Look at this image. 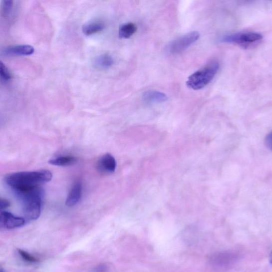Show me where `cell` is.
Masks as SVG:
<instances>
[{"label":"cell","instance_id":"cell-5","mask_svg":"<svg viewBox=\"0 0 272 272\" xmlns=\"http://www.w3.org/2000/svg\"><path fill=\"white\" fill-rule=\"evenodd\" d=\"M200 33L193 31L173 40L166 47V52L170 54H176L185 50L195 43L200 38Z\"/></svg>","mask_w":272,"mask_h":272},{"label":"cell","instance_id":"cell-20","mask_svg":"<svg viewBox=\"0 0 272 272\" xmlns=\"http://www.w3.org/2000/svg\"><path fill=\"white\" fill-rule=\"evenodd\" d=\"M0 272H5L4 270L1 267H0Z\"/></svg>","mask_w":272,"mask_h":272},{"label":"cell","instance_id":"cell-18","mask_svg":"<svg viewBox=\"0 0 272 272\" xmlns=\"http://www.w3.org/2000/svg\"><path fill=\"white\" fill-rule=\"evenodd\" d=\"M10 206L9 201L0 198V210L5 209Z\"/></svg>","mask_w":272,"mask_h":272},{"label":"cell","instance_id":"cell-14","mask_svg":"<svg viewBox=\"0 0 272 272\" xmlns=\"http://www.w3.org/2000/svg\"><path fill=\"white\" fill-rule=\"evenodd\" d=\"M137 27L133 22L122 24L119 30V35L122 38H129L137 31Z\"/></svg>","mask_w":272,"mask_h":272},{"label":"cell","instance_id":"cell-2","mask_svg":"<svg viewBox=\"0 0 272 272\" xmlns=\"http://www.w3.org/2000/svg\"><path fill=\"white\" fill-rule=\"evenodd\" d=\"M21 203L24 217L28 220H36L40 215L43 192L40 187L14 191Z\"/></svg>","mask_w":272,"mask_h":272},{"label":"cell","instance_id":"cell-15","mask_svg":"<svg viewBox=\"0 0 272 272\" xmlns=\"http://www.w3.org/2000/svg\"><path fill=\"white\" fill-rule=\"evenodd\" d=\"M18 253L22 260L27 263H38L39 261L38 259L34 257H33L32 255L29 254L28 253L25 251L21 250H18Z\"/></svg>","mask_w":272,"mask_h":272},{"label":"cell","instance_id":"cell-12","mask_svg":"<svg viewBox=\"0 0 272 272\" xmlns=\"http://www.w3.org/2000/svg\"><path fill=\"white\" fill-rule=\"evenodd\" d=\"M34 52V48L28 45L12 46L5 49L4 53L6 55H29Z\"/></svg>","mask_w":272,"mask_h":272},{"label":"cell","instance_id":"cell-9","mask_svg":"<svg viewBox=\"0 0 272 272\" xmlns=\"http://www.w3.org/2000/svg\"><path fill=\"white\" fill-rule=\"evenodd\" d=\"M81 195L82 185L78 182L74 185L71 188L65 201L66 205L70 207L76 205L80 201Z\"/></svg>","mask_w":272,"mask_h":272},{"label":"cell","instance_id":"cell-6","mask_svg":"<svg viewBox=\"0 0 272 272\" xmlns=\"http://www.w3.org/2000/svg\"><path fill=\"white\" fill-rule=\"evenodd\" d=\"M25 224L23 218L16 217L6 211H0V229H13Z\"/></svg>","mask_w":272,"mask_h":272},{"label":"cell","instance_id":"cell-4","mask_svg":"<svg viewBox=\"0 0 272 272\" xmlns=\"http://www.w3.org/2000/svg\"><path fill=\"white\" fill-rule=\"evenodd\" d=\"M263 36L257 32H239L226 35L220 38L221 42L233 43L243 47H250L260 42Z\"/></svg>","mask_w":272,"mask_h":272},{"label":"cell","instance_id":"cell-16","mask_svg":"<svg viewBox=\"0 0 272 272\" xmlns=\"http://www.w3.org/2000/svg\"><path fill=\"white\" fill-rule=\"evenodd\" d=\"M0 77L6 80L11 78V73L1 60H0Z\"/></svg>","mask_w":272,"mask_h":272},{"label":"cell","instance_id":"cell-3","mask_svg":"<svg viewBox=\"0 0 272 272\" xmlns=\"http://www.w3.org/2000/svg\"><path fill=\"white\" fill-rule=\"evenodd\" d=\"M220 68L217 61H212L205 67L196 71L187 80V86L194 90L202 89L216 76Z\"/></svg>","mask_w":272,"mask_h":272},{"label":"cell","instance_id":"cell-8","mask_svg":"<svg viewBox=\"0 0 272 272\" xmlns=\"http://www.w3.org/2000/svg\"><path fill=\"white\" fill-rule=\"evenodd\" d=\"M142 99L147 103H159L167 101L168 96L157 90H150L143 94Z\"/></svg>","mask_w":272,"mask_h":272},{"label":"cell","instance_id":"cell-11","mask_svg":"<svg viewBox=\"0 0 272 272\" xmlns=\"http://www.w3.org/2000/svg\"><path fill=\"white\" fill-rule=\"evenodd\" d=\"M114 63L113 57L109 54H102L95 57L93 61L94 67L98 69H108Z\"/></svg>","mask_w":272,"mask_h":272},{"label":"cell","instance_id":"cell-13","mask_svg":"<svg viewBox=\"0 0 272 272\" xmlns=\"http://www.w3.org/2000/svg\"><path fill=\"white\" fill-rule=\"evenodd\" d=\"M77 161V159L73 156H60L51 159L49 161V163L55 166L68 167L75 164Z\"/></svg>","mask_w":272,"mask_h":272},{"label":"cell","instance_id":"cell-7","mask_svg":"<svg viewBox=\"0 0 272 272\" xmlns=\"http://www.w3.org/2000/svg\"><path fill=\"white\" fill-rule=\"evenodd\" d=\"M116 161L110 154H106L97 162V168L99 172L105 175L112 174L116 168Z\"/></svg>","mask_w":272,"mask_h":272},{"label":"cell","instance_id":"cell-19","mask_svg":"<svg viewBox=\"0 0 272 272\" xmlns=\"http://www.w3.org/2000/svg\"><path fill=\"white\" fill-rule=\"evenodd\" d=\"M94 272H110V271L105 266H101L97 268Z\"/></svg>","mask_w":272,"mask_h":272},{"label":"cell","instance_id":"cell-10","mask_svg":"<svg viewBox=\"0 0 272 272\" xmlns=\"http://www.w3.org/2000/svg\"><path fill=\"white\" fill-rule=\"evenodd\" d=\"M105 28L104 23L100 20L87 22L82 26V30L86 36H90L102 31Z\"/></svg>","mask_w":272,"mask_h":272},{"label":"cell","instance_id":"cell-1","mask_svg":"<svg viewBox=\"0 0 272 272\" xmlns=\"http://www.w3.org/2000/svg\"><path fill=\"white\" fill-rule=\"evenodd\" d=\"M52 178L50 171L41 170L14 173L6 176L5 181L14 191H19L40 187L50 181Z\"/></svg>","mask_w":272,"mask_h":272},{"label":"cell","instance_id":"cell-17","mask_svg":"<svg viewBox=\"0 0 272 272\" xmlns=\"http://www.w3.org/2000/svg\"><path fill=\"white\" fill-rule=\"evenodd\" d=\"M2 12L4 16L9 15L13 6L12 1H3L2 4Z\"/></svg>","mask_w":272,"mask_h":272}]
</instances>
